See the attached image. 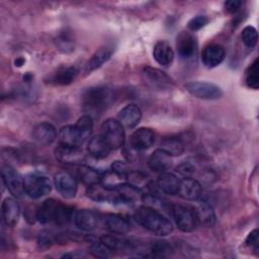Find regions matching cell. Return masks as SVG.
<instances>
[{"instance_id":"cell-38","label":"cell","mask_w":259,"mask_h":259,"mask_svg":"<svg viewBox=\"0 0 259 259\" xmlns=\"http://www.w3.org/2000/svg\"><path fill=\"white\" fill-rule=\"evenodd\" d=\"M57 46L60 51L69 53L74 50V40L68 33H62L57 37Z\"/></svg>"},{"instance_id":"cell-27","label":"cell","mask_w":259,"mask_h":259,"mask_svg":"<svg viewBox=\"0 0 259 259\" xmlns=\"http://www.w3.org/2000/svg\"><path fill=\"white\" fill-rule=\"evenodd\" d=\"M74 167L76 177L85 185L90 186L96 183H100L102 181L103 174L97 171L96 169L83 164L75 165Z\"/></svg>"},{"instance_id":"cell-24","label":"cell","mask_w":259,"mask_h":259,"mask_svg":"<svg viewBox=\"0 0 259 259\" xmlns=\"http://www.w3.org/2000/svg\"><path fill=\"white\" fill-rule=\"evenodd\" d=\"M77 73L78 71L75 67H60L48 77V82L58 86L69 85L75 80Z\"/></svg>"},{"instance_id":"cell-10","label":"cell","mask_w":259,"mask_h":259,"mask_svg":"<svg viewBox=\"0 0 259 259\" xmlns=\"http://www.w3.org/2000/svg\"><path fill=\"white\" fill-rule=\"evenodd\" d=\"M2 181L7 187L9 192L16 197H21L24 192L23 177L15 168L10 165H3L1 169Z\"/></svg>"},{"instance_id":"cell-17","label":"cell","mask_w":259,"mask_h":259,"mask_svg":"<svg viewBox=\"0 0 259 259\" xmlns=\"http://www.w3.org/2000/svg\"><path fill=\"white\" fill-rule=\"evenodd\" d=\"M226 51L224 47L217 44L206 46L201 53V61L207 68H214L219 66L225 59Z\"/></svg>"},{"instance_id":"cell-1","label":"cell","mask_w":259,"mask_h":259,"mask_svg":"<svg viewBox=\"0 0 259 259\" xmlns=\"http://www.w3.org/2000/svg\"><path fill=\"white\" fill-rule=\"evenodd\" d=\"M115 92L107 86H94L86 89L81 97L83 109L88 115H99L115 100Z\"/></svg>"},{"instance_id":"cell-2","label":"cell","mask_w":259,"mask_h":259,"mask_svg":"<svg viewBox=\"0 0 259 259\" xmlns=\"http://www.w3.org/2000/svg\"><path fill=\"white\" fill-rule=\"evenodd\" d=\"M135 221L156 236L165 237L173 231L171 222L161 212L149 205H142L134 213Z\"/></svg>"},{"instance_id":"cell-23","label":"cell","mask_w":259,"mask_h":259,"mask_svg":"<svg viewBox=\"0 0 259 259\" xmlns=\"http://www.w3.org/2000/svg\"><path fill=\"white\" fill-rule=\"evenodd\" d=\"M148 165L151 170L158 173H163L171 167L172 159L171 156L165 151L162 149H157L149 157Z\"/></svg>"},{"instance_id":"cell-7","label":"cell","mask_w":259,"mask_h":259,"mask_svg":"<svg viewBox=\"0 0 259 259\" xmlns=\"http://www.w3.org/2000/svg\"><path fill=\"white\" fill-rule=\"evenodd\" d=\"M186 90L196 98L205 100H215L223 96L222 89L209 82L203 81H190L185 84Z\"/></svg>"},{"instance_id":"cell-44","label":"cell","mask_w":259,"mask_h":259,"mask_svg":"<svg viewBox=\"0 0 259 259\" xmlns=\"http://www.w3.org/2000/svg\"><path fill=\"white\" fill-rule=\"evenodd\" d=\"M245 243H246L247 246L253 247L256 251L258 250V231L256 229L248 235V237L246 238Z\"/></svg>"},{"instance_id":"cell-26","label":"cell","mask_w":259,"mask_h":259,"mask_svg":"<svg viewBox=\"0 0 259 259\" xmlns=\"http://www.w3.org/2000/svg\"><path fill=\"white\" fill-rule=\"evenodd\" d=\"M153 57L158 64L168 67L174 60V51L167 41L159 40L154 46Z\"/></svg>"},{"instance_id":"cell-41","label":"cell","mask_w":259,"mask_h":259,"mask_svg":"<svg viewBox=\"0 0 259 259\" xmlns=\"http://www.w3.org/2000/svg\"><path fill=\"white\" fill-rule=\"evenodd\" d=\"M176 171H177L179 174H181L182 176H184V177H190V176L194 173L195 168H194V166H193L191 163H189V162H184V163L180 164V165L176 168Z\"/></svg>"},{"instance_id":"cell-40","label":"cell","mask_w":259,"mask_h":259,"mask_svg":"<svg viewBox=\"0 0 259 259\" xmlns=\"http://www.w3.org/2000/svg\"><path fill=\"white\" fill-rule=\"evenodd\" d=\"M111 171L123 179H126V176L131 172L127 168V165L121 161H115L114 163H112Z\"/></svg>"},{"instance_id":"cell-36","label":"cell","mask_w":259,"mask_h":259,"mask_svg":"<svg viewBox=\"0 0 259 259\" xmlns=\"http://www.w3.org/2000/svg\"><path fill=\"white\" fill-rule=\"evenodd\" d=\"M172 248L171 245L167 241L159 240L152 244L151 246V253L154 257H167L171 254Z\"/></svg>"},{"instance_id":"cell-37","label":"cell","mask_w":259,"mask_h":259,"mask_svg":"<svg viewBox=\"0 0 259 259\" xmlns=\"http://www.w3.org/2000/svg\"><path fill=\"white\" fill-rule=\"evenodd\" d=\"M241 38L245 46H247L250 49H253L258 41V32L254 26L248 25L243 29L241 33Z\"/></svg>"},{"instance_id":"cell-11","label":"cell","mask_w":259,"mask_h":259,"mask_svg":"<svg viewBox=\"0 0 259 259\" xmlns=\"http://www.w3.org/2000/svg\"><path fill=\"white\" fill-rule=\"evenodd\" d=\"M55 157L59 162L71 166L80 165L85 160V155L80 147L65 144H60L55 149Z\"/></svg>"},{"instance_id":"cell-35","label":"cell","mask_w":259,"mask_h":259,"mask_svg":"<svg viewBox=\"0 0 259 259\" xmlns=\"http://www.w3.org/2000/svg\"><path fill=\"white\" fill-rule=\"evenodd\" d=\"M90 253L97 258H108L113 256L114 252L99 240L92 242L90 247Z\"/></svg>"},{"instance_id":"cell-28","label":"cell","mask_w":259,"mask_h":259,"mask_svg":"<svg viewBox=\"0 0 259 259\" xmlns=\"http://www.w3.org/2000/svg\"><path fill=\"white\" fill-rule=\"evenodd\" d=\"M197 224L203 227H212L215 223V213L212 206L207 201H200L193 206Z\"/></svg>"},{"instance_id":"cell-15","label":"cell","mask_w":259,"mask_h":259,"mask_svg":"<svg viewBox=\"0 0 259 259\" xmlns=\"http://www.w3.org/2000/svg\"><path fill=\"white\" fill-rule=\"evenodd\" d=\"M54 182L59 193L65 198L75 197L78 185L74 176L68 172H59L54 177Z\"/></svg>"},{"instance_id":"cell-9","label":"cell","mask_w":259,"mask_h":259,"mask_svg":"<svg viewBox=\"0 0 259 259\" xmlns=\"http://www.w3.org/2000/svg\"><path fill=\"white\" fill-rule=\"evenodd\" d=\"M142 77L147 85L157 90L171 89L174 85L171 77L157 68L145 67L142 71Z\"/></svg>"},{"instance_id":"cell-8","label":"cell","mask_w":259,"mask_h":259,"mask_svg":"<svg viewBox=\"0 0 259 259\" xmlns=\"http://www.w3.org/2000/svg\"><path fill=\"white\" fill-rule=\"evenodd\" d=\"M86 194L89 198L98 202L121 203L119 194L115 186H109L102 182L88 186Z\"/></svg>"},{"instance_id":"cell-19","label":"cell","mask_w":259,"mask_h":259,"mask_svg":"<svg viewBox=\"0 0 259 259\" xmlns=\"http://www.w3.org/2000/svg\"><path fill=\"white\" fill-rule=\"evenodd\" d=\"M202 194L201 184L194 178L184 177L180 179L178 195L186 200H197Z\"/></svg>"},{"instance_id":"cell-29","label":"cell","mask_w":259,"mask_h":259,"mask_svg":"<svg viewBox=\"0 0 259 259\" xmlns=\"http://www.w3.org/2000/svg\"><path fill=\"white\" fill-rule=\"evenodd\" d=\"M87 151L91 157L100 160L106 158L109 155L111 149L105 140L101 137V135H98L89 140Z\"/></svg>"},{"instance_id":"cell-43","label":"cell","mask_w":259,"mask_h":259,"mask_svg":"<svg viewBox=\"0 0 259 259\" xmlns=\"http://www.w3.org/2000/svg\"><path fill=\"white\" fill-rule=\"evenodd\" d=\"M224 6L228 13H237L242 6V2L239 0H229L225 2Z\"/></svg>"},{"instance_id":"cell-12","label":"cell","mask_w":259,"mask_h":259,"mask_svg":"<svg viewBox=\"0 0 259 259\" xmlns=\"http://www.w3.org/2000/svg\"><path fill=\"white\" fill-rule=\"evenodd\" d=\"M102 213L93 209H80L74 213V223L82 231L90 232L101 227Z\"/></svg>"},{"instance_id":"cell-13","label":"cell","mask_w":259,"mask_h":259,"mask_svg":"<svg viewBox=\"0 0 259 259\" xmlns=\"http://www.w3.org/2000/svg\"><path fill=\"white\" fill-rule=\"evenodd\" d=\"M101 227L113 234L122 235L130 231L131 223L126 218L121 214L102 213Z\"/></svg>"},{"instance_id":"cell-22","label":"cell","mask_w":259,"mask_h":259,"mask_svg":"<svg viewBox=\"0 0 259 259\" xmlns=\"http://www.w3.org/2000/svg\"><path fill=\"white\" fill-rule=\"evenodd\" d=\"M159 190L168 195H177L180 187V179L173 173L163 172L156 182Z\"/></svg>"},{"instance_id":"cell-31","label":"cell","mask_w":259,"mask_h":259,"mask_svg":"<svg viewBox=\"0 0 259 259\" xmlns=\"http://www.w3.org/2000/svg\"><path fill=\"white\" fill-rule=\"evenodd\" d=\"M59 138H60L61 144L76 146V147H80L85 142L75 124L63 126L60 130Z\"/></svg>"},{"instance_id":"cell-32","label":"cell","mask_w":259,"mask_h":259,"mask_svg":"<svg viewBox=\"0 0 259 259\" xmlns=\"http://www.w3.org/2000/svg\"><path fill=\"white\" fill-rule=\"evenodd\" d=\"M161 148L170 156H180L184 152V143L179 137L169 136L162 139Z\"/></svg>"},{"instance_id":"cell-45","label":"cell","mask_w":259,"mask_h":259,"mask_svg":"<svg viewBox=\"0 0 259 259\" xmlns=\"http://www.w3.org/2000/svg\"><path fill=\"white\" fill-rule=\"evenodd\" d=\"M23 63H24V60H23L22 58H18V59L15 61V66H18V67H19V66H21Z\"/></svg>"},{"instance_id":"cell-20","label":"cell","mask_w":259,"mask_h":259,"mask_svg":"<svg viewBox=\"0 0 259 259\" xmlns=\"http://www.w3.org/2000/svg\"><path fill=\"white\" fill-rule=\"evenodd\" d=\"M118 121L125 127H135L142 118L141 108L134 103L127 104L122 107L118 112Z\"/></svg>"},{"instance_id":"cell-14","label":"cell","mask_w":259,"mask_h":259,"mask_svg":"<svg viewBox=\"0 0 259 259\" xmlns=\"http://www.w3.org/2000/svg\"><path fill=\"white\" fill-rule=\"evenodd\" d=\"M176 49L181 59L190 60L197 52V40L190 32L182 31L176 38Z\"/></svg>"},{"instance_id":"cell-18","label":"cell","mask_w":259,"mask_h":259,"mask_svg":"<svg viewBox=\"0 0 259 259\" xmlns=\"http://www.w3.org/2000/svg\"><path fill=\"white\" fill-rule=\"evenodd\" d=\"M32 139L44 146L53 144L57 138V131L55 126L50 122H40L36 124L32 130Z\"/></svg>"},{"instance_id":"cell-42","label":"cell","mask_w":259,"mask_h":259,"mask_svg":"<svg viewBox=\"0 0 259 259\" xmlns=\"http://www.w3.org/2000/svg\"><path fill=\"white\" fill-rule=\"evenodd\" d=\"M55 241V238L50 233H41L38 237V245L41 248H49Z\"/></svg>"},{"instance_id":"cell-25","label":"cell","mask_w":259,"mask_h":259,"mask_svg":"<svg viewBox=\"0 0 259 259\" xmlns=\"http://www.w3.org/2000/svg\"><path fill=\"white\" fill-rule=\"evenodd\" d=\"M115 188L119 194L121 203L130 204L143 199V193L140 188L130 182H121L115 185Z\"/></svg>"},{"instance_id":"cell-33","label":"cell","mask_w":259,"mask_h":259,"mask_svg":"<svg viewBox=\"0 0 259 259\" xmlns=\"http://www.w3.org/2000/svg\"><path fill=\"white\" fill-rule=\"evenodd\" d=\"M107 247H109L113 252L117 251H131L133 249V244L124 239L118 238L112 235H103L99 239Z\"/></svg>"},{"instance_id":"cell-5","label":"cell","mask_w":259,"mask_h":259,"mask_svg":"<svg viewBox=\"0 0 259 259\" xmlns=\"http://www.w3.org/2000/svg\"><path fill=\"white\" fill-rule=\"evenodd\" d=\"M101 137L111 150L119 149L124 144L123 125L116 119L108 118L101 125Z\"/></svg>"},{"instance_id":"cell-21","label":"cell","mask_w":259,"mask_h":259,"mask_svg":"<svg viewBox=\"0 0 259 259\" xmlns=\"http://www.w3.org/2000/svg\"><path fill=\"white\" fill-rule=\"evenodd\" d=\"M1 214L3 222L7 227H14L20 215V208L16 200L11 197L5 198L1 205Z\"/></svg>"},{"instance_id":"cell-16","label":"cell","mask_w":259,"mask_h":259,"mask_svg":"<svg viewBox=\"0 0 259 259\" xmlns=\"http://www.w3.org/2000/svg\"><path fill=\"white\" fill-rule=\"evenodd\" d=\"M155 142V133L149 127H140L136 130L131 138L130 145L136 151L149 149Z\"/></svg>"},{"instance_id":"cell-3","label":"cell","mask_w":259,"mask_h":259,"mask_svg":"<svg viewBox=\"0 0 259 259\" xmlns=\"http://www.w3.org/2000/svg\"><path fill=\"white\" fill-rule=\"evenodd\" d=\"M73 218V208L54 198L46 199L35 210V219L40 224L53 223L63 226L68 224Z\"/></svg>"},{"instance_id":"cell-30","label":"cell","mask_w":259,"mask_h":259,"mask_svg":"<svg viewBox=\"0 0 259 259\" xmlns=\"http://www.w3.org/2000/svg\"><path fill=\"white\" fill-rule=\"evenodd\" d=\"M111 55H112V51L109 48H107V47L100 48L91 56V58L85 64L84 73L90 74L94 70L98 69L99 67H101L104 63H106L110 59Z\"/></svg>"},{"instance_id":"cell-4","label":"cell","mask_w":259,"mask_h":259,"mask_svg":"<svg viewBox=\"0 0 259 259\" xmlns=\"http://www.w3.org/2000/svg\"><path fill=\"white\" fill-rule=\"evenodd\" d=\"M24 181V192L30 198L37 199L47 194L52 190L51 180L44 175L29 173L23 177Z\"/></svg>"},{"instance_id":"cell-39","label":"cell","mask_w":259,"mask_h":259,"mask_svg":"<svg viewBox=\"0 0 259 259\" xmlns=\"http://www.w3.org/2000/svg\"><path fill=\"white\" fill-rule=\"evenodd\" d=\"M208 21H209V19L205 15H197L188 21L187 26L190 30L195 31V30H198V29L202 28L203 26H205L208 23Z\"/></svg>"},{"instance_id":"cell-6","label":"cell","mask_w":259,"mask_h":259,"mask_svg":"<svg viewBox=\"0 0 259 259\" xmlns=\"http://www.w3.org/2000/svg\"><path fill=\"white\" fill-rule=\"evenodd\" d=\"M171 213L176 226L182 232H192L198 225L193 206L174 204L171 207Z\"/></svg>"},{"instance_id":"cell-34","label":"cell","mask_w":259,"mask_h":259,"mask_svg":"<svg viewBox=\"0 0 259 259\" xmlns=\"http://www.w3.org/2000/svg\"><path fill=\"white\" fill-rule=\"evenodd\" d=\"M245 83L251 89H258L259 87V69H258V59H255L252 64L246 70L245 73Z\"/></svg>"}]
</instances>
